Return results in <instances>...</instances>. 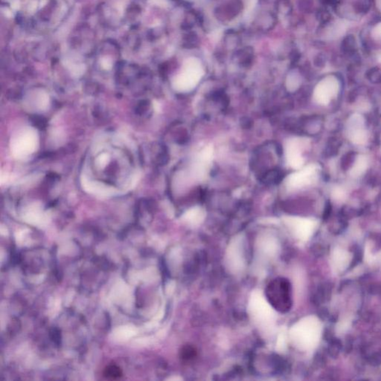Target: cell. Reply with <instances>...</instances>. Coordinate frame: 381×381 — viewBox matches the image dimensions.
Returning <instances> with one entry per match:
<instances>
[{
	"label": "cell",
	"mask_w": 381,
	"mask_h": 381,
	"mask_svg": "<svg viewBox=\"0 0 381 381\" xmlns=\"http://www.w3.org/2000/svg\"><path fill=\"white\" fill-rule=\"evenodd\" d=\"M204 75L200 61L189 59L185 63L183 72L173 82V87L180 93H189L197 87Z\"/></svg>",
	"instance_id": "cell-1"
},
{
	"label": "cell",
	"mask_w": 381,
	"mask_h": 381,
	"mask_svg": "<svg viewBox=\"0 0 381 381\" xmlns=\"http://www.w3.org/2000/svg\"><path fill=\"white\" fill-rule=\"evenodd\" d=\"M214 149L212 145L203 148L193 158L189 167V178L196 182H202L206 179L210 170L213 159Z\"/></svg>",
	"instance_id": "cell-2"
},
{
	"label": "cell",
	"mask_w": 381,
	"mask_h": 381,
	"mask_svg": "<svg viewBox=\"0 0 381 381\" xmlns=\"http://www.w3.org/2000/svg\"><path fill=\"white\" fill-rule=\"evenodd\" d=\"M290 291L288 283L285 279L278 278L272 281L267 289V296L272 305L279 310L284 312L289 309Z\"/></svg>",
	"instance_id": "cell-3"
},
{
	"label": "cell",
	"mask_w": 381,
	"mask_h": 381,
	"mask_svg": "<svg viewBox=\"0 0 381 381\" xmlns=\"http://www.w3.org/2000/svg\"><path fill=\"white\" fill-rule=\"evenodd\" d=\"M308 146V140L300 137L290 138L284 143L286 163L290 168L299 170L304 166L303 151Z\"/></svg>",
	"instance_id": "cell-4"
},
{
	"label": "cell",
	"mask_w": 381,
	"mask_h": 381,
	"mask_svg": "<svg viewBox=\"0 0 381 381\" xmlns=\"http://www.w3.org/2000/svg\"><path fill=\"white\" fill-rule=\"evenodd\" d=\"M318 171L319 165L316 164L303 166L301 169L296 170L287 176L284 181L286 188L289 190H296L311 184L317 175Z\"/></svg>",
	"instance_id": "cell-5"
},
{
	"label": "cell",
	"mask_w": 381,
	"mask_h": 381,
	"mask_svg": "<svg viewBox=\"0 0 381 381\" xmlns=\"http://www.w3.org/2000/svg\"><path fill=\"white\" fill-rule=\"evenodd\" d=\"M339 85L334 77H327L321 81L315 87L313 99L320 105H327L339 93Z\"/></svg>",
	"instance_id": "cell-6"
},
{
	"label": "cell",
	"mask_w": 381,
	"mask_h": 381,
	"mask_svg": "<svg viewBox=\"0 0 381 381\" xmlns=\"http://www.w3.org/2000/svg\"><path fill=\"white\" fill-rule=\"evenodd\" d=\"M347 136L355 145H363L368 139V133L364 118L359 114H353L347 121L345 126Z\"/></svg>",
	"instance_id": "cell-7"
},
{
	"label": "cell",
	"mask_w": 381,
	"mask_h": 381,
	"mask_svg": "<svg viewBox=\"0 0 381 381\" xmlns=\"http://www.w3.org/2000/svg\"><path fill=\"white\" fill-rule=\"evenodd\" d=\"M351 254L345 249H334L331 256L332 266L334 271L340 272L343 271L351 261Z\"/></svg>",
	"instance_id": "cell-8"
},
{
	"label": "cell",
	"mask_w": 381,
	"mask_h": 381,
	"mask_svg": "<svg viewBox=\"0 0 381 381\" xmlns=\"http://www.w3.org/2000/svg\"><path fill=\"white\" fill-rule=\"evenodd\" d=\"M367 168H368V158L366 156H358L356 163L351 168L350 174L352 177H360L366 171Z\"/></svg>",
	"instance_id": "cell-9"
},
{
	"label": "cell",
	"mask_w": 381,
	"mask_h": 381,
	"mask_svg": "<svg viewBox=\"0 0 381 381\" xmlns=\"http://www.w3.org/2000/svg\"><path fill=\"white\" fill-rule=\"evenodd\" d=\"M104 376L110 380H117L122 376V371L117 365H110L104 370Z\"/></svg>",
	"instance_id": "cell-10"
},
{
	"label": "cell",
	"mask_w": 381,
	"mask_h": 381,
	"mask_svg": "<svg viewBox=\"0 0 381 381\" xmlns=\"http://www.w3.org/2000/svg\"><path fill=\"white\" fill-rule=\"evenodd\" d=\"M300 82L297 78H289L287 81V88L289 91L293 92L299 88Z\"/></svg>",
	"instance_id": "cell-11"
}]
</instances>
